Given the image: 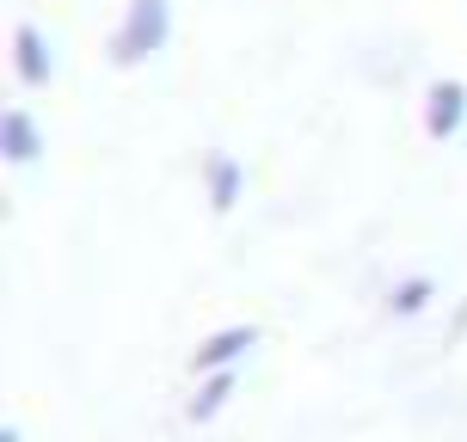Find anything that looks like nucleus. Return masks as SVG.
Here are the masks:
<instances>
[{"label": "nucleus", "instance_id": "9", "mask_svg": "<svg viewBox=\"0 0 467 442\" xmlns=\"http://www.w3.org/2000/svg\"><path fill=\"white\" fill-rule=\"evenodd\" d=\"M0 442H25V437H19V430H13V424H6V430H0Z\"/></svg>", "mask_w": 467, "mask_h": 442}, {"label": "nucleus", "instance_id": "3", "mask_svg": "<svg viewBox=\"0 0 467 442\" xmlns=\"http://www.w3.org/2000/svg\"><path fill=\"white\" fill-rule=\"evenodd\" d=\"M13 74H19V87H31V93L56 87V49H49V37L37 25H13Z\"/></svg>", "mask_w": 467, "mask_h": 442}, {"label": "nucleus", "instance_id": "8", "mask_svg": "<svg viewBox=\"0 0 467 442\" xmlns=\"http://www.w3.org/2000/svg\"><path fill=\"white\" fill-rule=\"evenodd\" d=\"M431 295H437V283H431V277H400L394 289H388V314L412 320V314H424V307H431Z\"/></svg>", "mask_w": 467, "mask_h": 442}, {"label": "nucleus", "instance_id": "7", "mask_svg": "<svg viewBox=\"0 0 467 442\" xmlns=\"http://www.w3.org/2000/svg\"><path fill=\"white\" fill-rule=\"evenodd\" d=\"M234 387H240V369H215V375H197V394H191L185 406V418L191 424H210L222 406L234 399Z\"/></svg>", "mask_w": 467, "mask_h": 442}, {"label": "nucleus", "instance_id": "5", "mask_svg": "<svg viewBox=\"0 0 467 442\" xmlns=\"http://www.w3.org/2000/svg\"><path fill=\"white\" fill-rule=\"evenodd\" d=\"M203 197H210L215 215H228L240 197H246V166L234 160V154H210L203 160Z\"/></svg>", "mask_w": 467, "mask_h": 442}, {"label": "nucleus", "instance_id": "2", "mask_svg": "<svg viewBox=\"0 0 467 442\" xmlns=\"http://www.w3.org/2000/svg\"><path fill=\"white\" fill-rule=\"evenodd\" d=\"M467 129V87L462 80H431L424 87V136L431 141H455Z\"/></svg>", "mask_w": 467, "mask_h": 442}, {"label": "nucleus", "instance_id": "6", "mask_svg": "<svg viewBox=\"0 0 467 442\" xmlns=\"http://www.w3.org/2000/svg\"><path fill=\"white\" fill-rule=\"evenodd\" d=\"M0 154H6V166H31L37 154H44V129H37V117L31 111H13L0 117Z\"/></svg>", "mask_w": 467, "mask_h": 442}, {"label": "nucleus", "instance_id": "4", "mask_svg": "<svg viewBox=\"0 0 467 442\" xmlns=\"http://www.w3.org/2000/svg\"><path fill=\"white\" fill-rule=\"evenodd\" d=\"M258 344V332L253 326H222V332H210L203 344L191 350V369L197 375H215V369H240V356Z\"/></svg>", "mask_w": 467, "mask_h": 442}, {"label": "nucleus", "instance_id": "1", "mask_svg": "<svg viewBox=\"0 0 467 442\" xmlns=\"http://www.w3.org/2000/svg\"><path fill=\"white\" fill-rule=\"evenodd\" d=\"M166 37H172V0H130L111 31V62L117 68H141V62H154L166 49Z\"/></svg>", "mask_w": 467, "mask_h": 442}]
</instances>
